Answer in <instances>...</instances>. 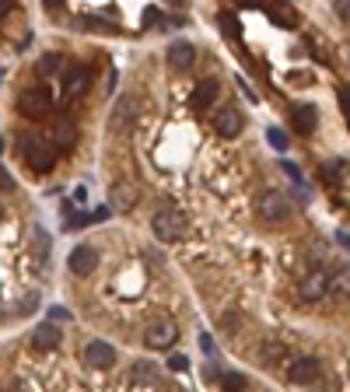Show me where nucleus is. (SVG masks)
Segmentation results:
<instances>
[{"label": "nucleus", "instance_id": "obj_1", "mask_svg": "<svg viewBox=\"0 0 350 392\" xmlns=\"http://www.w3.org/2000/svg\"><path fill=\"white\" fill-rule=\"evenodd\" d=\"M256 214H260V221L270 224V228L284 224V221L291 218V200H287V193H280V189H262L260 200H256Z\"/></svg>", "mask_w": 350, "mask_h": 392}, {"label": "nucleus", "instance_id": "obj_2", "mask_svg": "<svg viewBox=\"0 0 350 392\" xmlns=\"http://www.w3.org/2000/svg\"><path fill=\"white\" fill-rule=\"evenodd\" d=\"M21 154H25V161L32 165V172H49L53 165H56V147L43 140V137H28L25 144H21Z\"/></svg>", "mask_w": 350, "mask_h": 392}, {"label": "nucleus", "instance_id": "obj_3", "mask_svg": "<svg viewBox=\"0 0 350 392\" xmlns=\"http://www.w3.org/2000/svg\"><path fill=\"white\" fill-rule=\"evenodd\" d=\"M140 102L133 98V95H123L116 105H112V116H109V133H116V137H123V133H130V127L137 123V116H140V109H137Z\"/></svg>", "mask_w": 350, "mask_h": 392}, {"label": "nucleus", "instance_id": "obj_4", "mask_svg": "<svg viewBox=\"0 0 350 392\" xmlns=\"http://www.w3.org/2000/svg\"><path fill=\"white\" fill-rule=\"evenodd\" d=\"M151 228H154V235H158L161 242H179V238L186 235V228H189V224H186V218H182L179 211L169 207V211H158V214H154Z\"/></svg>", "mask_w": 350, "mask_h": 392}, {"label": "nucleus", "instance_id": "obj_5", "mask_svg": "<svg viewBox=\"0 0 350 392\" xmlns=\"http://www.w3.org/2000/svg\"><path fill=\"white\" fill-rule=\"evenodd\" d=\"M49 109H53V95L46 88H28L18 98V112L28 116V120H43V116H49Z\"/></svg>", "mask_w": 350, "mask_h": 392}, {"label": "nucleus", "instance_id": "obj_6", "mask_svg": "<svg viewBox=\"0 0 350 392\" xmlns=\"http://www.w3.org/2000/svg\"><path fill=\"white\" fill-rule=\"evenodd\" d=\"M326 291H329V273L326 270H308L305 277L298 280V298L302 302H322L326 298Z\"/></svg>", "mask_w": 350, "mask_h": 392}, {"label": "nucleus", "instance_id": "obj_7", "mask_svg": "<svg viewBox=\"0 0 350 392\" xmlns=\"http://www.w3.org/2000/svg\"><path fill=\"white\" fill-rule=\"evenodd\" d=\"M175 340H179V326H175L172 319H158V322H151L147 333H144V344L151 350H169Z\"/></svg>", "mask_w": 350, "mask_h": 392}, {"label": "nucleus", "instance_id": "obj_8", "mask_svg": "<svg viewBox=\"0 0 350 392\" xmlns=\"http://www.w3.org/2000/svg\"><path fill=\"white\" fill-rule=\"evenodd\" d=\"M81 361H85L88 368H95V371H105V368L116 364V350H112V344H105V340H91L81 350Z\"/></svg>", "mask_w": 350, "mask_h": 392}, {"label": "nucleus", "instance_id": "obj_9", "mask_svg": "<svg viewBox=\"0 0 350 392\" xmlns=\"http://www.w3.org/2000/svg\"><path fill=\"white\" fill-rule=\"evenodd\" d=\"M218 95H221V85L214 81V78H203V81H196V88H193V98H189L193 112H207V109L218 102Z\"/></svg>", "mask_w": 350, "mask_h": 392}, {"label": "nucleus", "instance_id": "obj_10", "mask_svg": "<svg viewBox=\"0 0 350 392\" xmlns=\"http://www.w3.org/2000/svg\"><path fill=\"white\" fill-rule=\"evenodd\" d=\"M70 273H78V277H88V273H95V266H98V249L95 245H78L74 253H70Z\"/></svg>", "mask_w": 350, "mask_h": 392}, {"label": "nucleus", "instance_id": "obj_11", "mask_svg": "<svg viewBox=\"0 0 350 392\" xmlns=\"http://www.w3.org/2000/svg\"><path fill=\"white\" fill-rule=\"evenodd\" d=\"M287 378H291L295 386L315 382V378H319V361H315V357H295V361L287 364Z\"/></svg>", "mask_w": 350, "mask_h": 392}, {"label": "nucleus", "instance_id": "obj_12", "mask_svg": "<svg viewBox=\"0 0 350 392\" xmlns=\"http://www.w3.org/2000/svg\"><path fill=\"white\" fill-rule=\"evenodd\" d=\"M242 127H245V120H242V112L238 109H231V105H224L218 112V123H214V130H218V137H224V140H231V137H238L242 133Z\"/></svg>", "mask_w": 350, "mask_h": 392}, {"label": "nucleus", "instance_id": "obj_13", "mask_svg": "<svg viewBox=\"0 0 350 392\" xmlns=\"http://www.w3.org/2000/svg\"><path fill=\"white\" fill-rule=\"evenodd\" d=\"M193 63H196V46L193 43L169 46V67H172V70H189Z\"/></svg>", "mask_w": 350, "mask_h": 392}, {"label": "nucleus", "instance_id": "obj_14", "mask_svg": "<svg viewBox=\"0 0 350 392\" xmlns=\"http://www.w3.org/2000/svg\"><path fill=\"white\" fill-rule=\"evenodd\" d=\"M32 347L36 350H56L60 347V329H56L53 322L36 326V329H32Z\"/></svg>", "mask_w": 350, "mask_h": 392}, {"label": "nucleus", "instance_id": "obj_15", "mask_svg": "<svg viewBox=\"0 0 350 392\" xmlns=\"http://www.w3.org/2000/svg\"><path fill=\"white\" fill-rule=\"evenodd\" d=\"M109 203H112V211H130L133 203H137V189H133L130 182H116Z\"/></svg>", "mask_w": 350, "mask_h": 392}, {"label": "nucleus", "instance_id": "obj_16", "mask_svg": "<svg viewBox=\"0 0 350 392\" xmlns=\"http://www.w3.org/2000/svg\"><path fill=\"white\" fill-rule=\"evenodd\" d=\"M88 85V74H85V67H70L67 70V78H63V98L70 102V98H78L81 91H85Z\"/></svg>", "mask_w": 350, "mask_h": 392}, {"label": "nucleus", "instance_id": "obj_17", "mask_svg": "<svg viewBox=\"0 0 350 392\" xmlns=\"http://www.w3.org/2000/svg\"><path fill=\"white\" fill-rule=\"evenodd\" d=\"M53 137H56V147H74V144H78V127H74V120L60 116L56 127H53Z\"/></svg>", "mask_w": 350, "mask_h": 392}, {"label": "nucleus", "instance_id": "obj_18", "mask_svg": "<svg viewBox=\"0 0 350 392\" xmlns=\"http://www.w3.org/2000/svg\"><path fill=\"white\" fill-rule=\"evenodd\" d=\"M326 295H333V298H350V266H340V270L329 273V291H326Z\"/></svg>", "mask_w": 350, "mask_h": 392}, {"label": "nucleus", "instance_id": "obj_19", "mask_svg": "<svg viewBox=\"0 0 350 392\" xmlns=\"http://www.w3.org/2000/svg\"><path fill=\"white\" fill-rule=\"evenodd\" d=\"M315 127H319V112H315V105H295V130L312 133Z\"/></svg>", "mask_w": 350, "mask_h": 392}, {"label": "nucleus", "instance_id": "obj_20", "mask_svg": "<svg viewBox=\"0 0 350 392\" xmlns=\"http://www.w3.org/2000/svg\"><path fill=\"white\" fill-rule=\"evenodd\" d=\"M280 357H284V344L270 337V340L262 344V364H270V368H273V364H277Z\"/></svg>", "mask_w": 350, "mask_h": 392}, {"label": "nucleus", "instance_id": "obj_21", "mask_svg": "<svg viewBox=\"0 0 350 392\" xmlns=\"http://www.w3.org/2000/svg\"><path fill=\"white\" fill-rule=\"evenodd\" d=\"M322 175H326L329 182H344V179H347V161H344V158H340V161H326V165H322Z\"/></svg>", "mask_w": 350, "mask_h": 392}, {"label": "nucleus", "instance_id": "obj_22", "mask_svg": "<svg viewBox=\"0 0 350 392\" xmlns=\"http://www.w3.org/2000/svg\"><path fill=\"white\" fill-rule=\"evenodd\" d=\"M56 70H60V53H46L43 60H39V67H36L39 78H49V74H56Z\"/></svg>", "mask_w": 350, "mask_h": 392}, {"label": "nucleus", "instance_id": "obj_23", "mask_svg": "<svg viewBox=\"0 0 350 392\" xmlns=\"http://www.w3.org/2000/svg\"><path fill=\"white\" fill-rule=\"evenodd\" d=\"M221 389L224 392H245V378L235 375V371H228V375H221Z\"/></svg>", "mask_w": 350, "mask_h": 392}, {"label": "nucleus", "instance_id": "obj_24", "mask_svg": "<svg viewBox=\"0 0 350 392\" xmlns=\"http://www.w3.org/2000/svg\"><path fill=\"white\" fill-rule=\"evenodd\" d=\"M221 32H228L231 39H238V36H242V28H238V18H235V14H221Z\"/></svg>", "mask_w": 350, "mask_h": 392}, {"label": "nucleus", "instance_id": "obj_25", "mask_svg": "<svg viewBox=\"0 0 350 392\" xmlns=\"http://www.w3.org/2000/svg\"><path fill=\"white\" fill-rule=\"evenodd\" d=\"M266 137H270V144H273L277 151H287V144H291V140H287V133L277 130V127H273V130H266Z\"/></svg>", "mask_w": 350, "mask_h": 392}, {"label": "nucleus", "instance_id": "obj_26", "mask_svg": "<svg viewBox=\"0 0 350 392\" xmlns=\"http://www.w3.org/2000/svg\"><path fill=\"white\" fill-rule=\"evenodd\" d=\"M81 28H88V32H116L112 25H105V21H98V18H85Z\"/></svg>", "mask_w": 350, "mask_h": 392}, {"label": "nucleus", "instance_id": "obj_27", "mask_svg": "<svg viewBox=\"0 0 350 392\" xmlns=\"http://www.w3.org/2000/svg\"><path fill=\"white\" fill-rule=\"evenodd\" d=\"M336 95H340V105H344V116H347V127H350V85H344Z\"/></svg>", "mask_w": 350, "mask_h": 392}, {"label": "nucleus", "instance_id": "obj_28", "mask_svg": "<svg viewBox=\"0 0 350 392\" xmlns=\"http://www.w3.org/2000/svg\"><path fill=\"white\" fill-rule=\"evenodd\" d=\"M133 378H137V382H151V378H154V371H151L147 364H137V368H133Z\"/></svg>", "mask_w": 350, "mask_h": 392}, {"label": "nucleus", "instance_id": "obj_29", "mask_svg": "<svg viewBox=\"0 0 350 392\" xmlns=\"http://www.w3.org/2000/svg\"><path fill=\"white\" fill-rule=\"evenodd\" d=\"M333 11H336L344 21H350V4H333Z\"/></svg>", "mask_w": 350, "mask_h": 392}, {"label": "nucleus", "instance_id": "obj_30", "mask_svg": "<svg viewBox=\"0 0 350 392\" xmlns=\"http://www.w3.org/2000/svg\"><path fill=\"white\" fill-rule=\"evenodd\" d=\"M169 364H172L175 371H186V357H182V354H175V357L169 361Z\"/></svg>", "mask_w": 350, "mask_h": 392}, {"label": "nucleus", "instance_id": "obj_31", "mask_svg": "<svg viewBox=\"0 0 350 392\" xmlns=\"http://www.w3.org/2000/svg\"><path fill=\"white\" fill-rule=\"evenodd\" d=\"M0 186H4V189H14V179L4 172V169H0Z\"/></svg>", "mask_w": 350, "mask_h": 392}, {"label": "nucleus", "instance_id": "obj_32", "mask_svg": "<svg viewBox=\"0 0 350 392\" xmlns=\"http://www.w3.org/2000/svg\"><path fill=\"white\" fill-rule=\"evenodd\" d=\"M11 11V4H0V14H7Z\"/></svg>", "mask_w": 350, "mask_h": 392}, {"label": "nucleus", "instance_id": "obj_33", "mask_svg": "<svg viewBox=\"0 0 350 392\" xmlns=\"http://www.w3.org/2000/svg\"><path fill=\"white\" fill-rule=\"evenodd\" d=\"M0 151H4V140H0Z\"/></svg>", "mask_w": 350, "mask_h": 392}, {"label": "nucleus", "instance_id": "obj_34", "mask_svg": "<svg viewBox=\"0 0 350 392\" xmlns=\"http://www.w3.org/2000/svg\"><path fill=\"white\" fill-rule=\"evenodd\" d=\"M0 392H4V389H0Z\"/></svg>", "mask_w": 350, "mask_h": 392}]
</instances>
